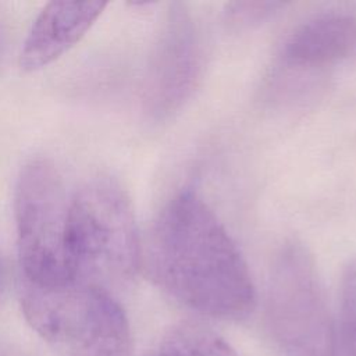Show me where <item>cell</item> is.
<instances>
[{
	"label": "cell",
	"instance_id": "3",
	"mask_svg": "<svg viewBox=\"0 0 356 356\" xmlns=\"http://www.w3.org/2000/svg\"><path fill=\"white\" fill-rule=\"evenodd\" d=\"M29 325L57 356H131L127 316L110 291L81 281L36 286L21 281Z\"/></svg>",
	"mask_w": 356,
	"mask_h": 356
},
{
	"label": "cell",
	"instance_id": "8",
	"mask_svg": "<svg viewBox=\"0 0 356 356\" xmlns=\"http://www.w3.org/2000/svg\"><path fill=\"white\" fill-rule=\"evenodd\" d=\"M356 54V17L325 13L299 25L285 40L281 58L296 68H323Z\"/></svg>",
	"mask_w": 356,
	"mask_h": 356
},
{
	"label": "cell",
	"instance_id": "2",
	"mask_svg": "<svg viewBox=\"0 0 356 356\" xmlns=\"http://www.w3.org/2000/svg\"><path fill=\"white\" fill-rule=\"evenodd\" d=\"M68 257L75 281L108 291L135 277L142 248L131 200L110 177H95L71 196Z\"/></svg>",
	"mask_w": 356,
	"mask_h": 356
},
{
	"label": "cell",
	"instance_id": "9",
	"mask_svg": "<svg viewBox=\"0 0 356 356\" xmlns=\"http://www.w3.org/2000/svg\"><path fill=\"white\" fill-rule=\"evenodd\" d=\"M159 353L163 356H238L222 338L197 323H181L172 327L164 337Z\"/></svg>",
	"mask_w": 356,
	"mask_h": 356
},
{
	"label": "cell",
	"instance_id": "12",
	"mask_svg": "<svg viewBox=\"0 0 356 356\" xmlns=\"http://www.w3.org/2000/svg\"><path fill=\"white\" fill-rule=\"evenodd\" d=\"M4 285H6V270H4L3 261L0 260V298H1V293L4 289Z\"/></svg>",
	"mask_w": 356,
	"mask_h": 356
},
{
	"label": "cell",
	"instance_id": "7",
	"mask_svg": "<svg viewBox=\"0 0 356 356\" xmlns=\"http://www.w3.org/2000/svg\"><path fill=\"white\" fill-rule=\"evenodd\" d=\"M106 3L53 1L39 13L24 42L19 65L40 70L68 51L95 24Z\"/></svg>",
	"mask_w": 356,
	"mask_h": 356
},
{
	"label": "cell",
	"instance_id": "1",
	"mask_svg": "<svg viewBox=\"0 0 356 356\" xmlns=\"http://www.w3.org/2000/svg\"><path fill=\"white\" fill-rule=\"evenodd\" d=\"M149 278L188 309L239 321L256 306L248 264L216 213L192 188L159 211L142 249Z\"/></svg>",
	"mask_w": 356,
	"mask_h": 356
},
{
	"label": "cell",
	"instance_id": "10",
	"mask_svg": "<svg viewBox=\"0 0 356 356\" xmlns=\"http://www.w3.org/2000/svg\"><path fill=\"white\" fill-rule=\"evenodd\" d=\"M335 356H356V259L348 263L341 280Z\"/></svg>",
	"mask_w": 356,
	"mask_h": 356
},
{
	"label": "cell",
	"instance_id": "4",
	"mask_svg": "<svg viewBox=\"0 0 356 356\" xmlns=\"http://www.w3.org/2000/svg\"><path fill=\"white\" fill-rule=\"evenodd\" d=\"M266 323L278 356H335V321L316 261L296 241L282 245L270 268Z\"/></svg>",
	"mask_w": 356,
	"mask_h": 356
},
{
	"label": "cell",
	"instance_id": "6",
	"mask_svg": "<svg viewBox=\"0 0 356 356\" xmlns=\"http://www.w3.org/2000/svg\"><path fill=\"white\" fill-rule=\"evenodd\" d=\"M203 70L197 26L182 4H174L159 35L149 67L146 103L156 118H165L191 97Z\"/></svg>",
	"mask_w": 356,
	"mask_h": 356
},
{
	"label": "cell",
	"instance_id": "11",
	"mask_svg": "<svg viewBox=\"0 0 356 356\" xmlns=\"http://www.w3.org/2000/svg\"><path fill=\"white\" fill-rule=\"evenodd\" d=\"M282 3L275 1H245L232 3L228 6L225 14L227 21L236 26H250L264 21L271 15Z\"/></svg>",
	"mask_w": 356,
	"mask_h": 356
},
{
	"label": "cell",
	"instance_id": "5",
	"mask_svg": "<svg viewBox=\"0 0 356 356\" xmlns=\"http://www.w3.org/2000/svg\"><path fill=\"white\" fill-rule=\"evenodd\" d=\"M70 202L50 160L36 157L21 168L14 192L21 281L36 286L75 281L68 257Z\"/></svg>",
	"mask_w": 356,
	"mask_h": 356
},
{
	"label": "cell",
	"instance_id": "13",
	"mask_svg": "<svg viewBox=\"0 0 356 356\" xmlns=\"http://www.w3.org/2000/svg\"><path fill=\"white\" fill-rule=\"evenodd\" d=\"M156 356H163V355H161V353H157V355H156Z\"/></svg>",
	"mask_w": 356,
	"mask_h": 356
}]
</instances>
